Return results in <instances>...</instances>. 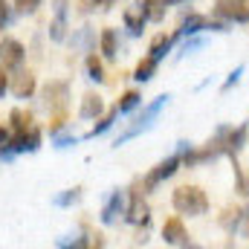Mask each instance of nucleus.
<instances>
[{
  "label": "nucleus",
  "mask_w": 249,
  "mask_h": 249,
  "mask_svg": "<svg viewBox=\"0 0 249 249\" xmlns=\"http://www.w3.org/2000/svg\"><path fill=\"white\" fill-rule=\"evenodd\" d=\"M67 145H75V136H55V148H67Z\"/></svg>",
  "instance_id": "30"
},
{
  "label": "nucleus",
  "mask_w": 249,
  "mask_h": 249,
  "mask_svg": "<svg viewBox=\"0 0 249 249\" xmlns=\"http://www.w3.org/2000/svg\"><path fill=\"white\" fill-rule=\"evenodd\" d=\"M124 212V194L122 191H113L110 194V200L105 203V209H102V220L110 226V223H116L119 220V214Z\"/></svg>",
  "instance_id": "11"
},
{
  "label": "nucleus",
  "mask_w": 249,
  "mask_h": 249,
  "mask_svg": "<svg viewBox=\"0 0 249 249\" xmlns=\"http://www.w3.org/2000/svg\"><path fill=\"white\" fill-rule=\"evenodd\" d=\"M168 99H171V96H168V93H165V96H160V99H157V102H151V105H148V107H145V110H142V113H139V116H136V122L130 124V127H127V130H124L122 136H119V139H116V142H113V145H122V142H127V139H133V136H139V133H142V130H148V127H151V124H154V119H157V116H160V110H162V107H165V105H168Z\"/></svg>",
  "instance_id": "2"
},
{
  "label": "nucleus",
  "mask_w": 249,
  "mask_h": 249,
  "mask_svg": "<svg viewBox=\"0 0 249 249\" xmlns=\"http://www.w3.org/2000/svg\"><path fill=\"white\" fill-rule=\"evenodd\" d=\"M0 145H12V133H9V127H3V124H0Z\"/></svg>",
  "instance_id": "31"
},
{
  "label": "nucleus",
  "mask_w": 249,
  "mask_h": 249,
  "mask_svg": "<svg viewBox=\"0 0 249 249\" xmlns=\"http://www.w3.org/2000/svg\"><path fill=\"white\" fill-rule=\"evenodd\" d=\"M50 38L53 41L67 38V0H55V20L50 23Z\"/></svg>",
  "instance_id": "9"
},
{
  "label": "nucleus",
  "mask_w": 249,
  "mask_h": 249,
  "mask_svg": "<svg viewBox=\"0 0 249 249\" xmlns=\"http://www.w3.org/2000/svg\"><path fill=\"white\" fill-rule=\"evenodd\" d=\"M102 110H105V102H102V96H96V93H87L84 96V102H81V119H96V116H102Z\"/></svg>",
  "instance_id": "14"
},
{
  "label": "nucleus",
  "mask_w": 249,
  "mask_h": 249,
  "mask_svg": "<svg viewBox=\"0 0 249 249\" xmlns=\"http://www.w3.org/2000/svg\"><path fill=\"white\" fill-rule=\"evenodd\" d=\"M180 162H183V157H180V154H174V157H168L165 162H160V165H157V168H154V171H151V174L145 177V188L151 191V188L160 186L162 180H168V177H171V174L177 171V165H180Z\"/></svg>",
  "instance_id": "5"
},
{
  "label": "nucleus",
  "mask_w": 249,
  "mask_h": 249,
  "mask_svg": "<svg viewBox=\"0 0 249 249\" xmlns=\"http://www.w3.org/2000/svg\"><path fill=\"white\" fill-rule=\"evenodd\" d=\"M23 64V47L15 38H3L0 41V67L3 70H15Z\"/></svg>",
  "instance_id": "4"
},
{
  "label": "nucleus",
  "mask_w": 249,
  "mask_h": 249,
  "mask_svg": "<svg viewBox=\"0 0 249 249\" xmlns=\"http://www.w3.org/2000/svg\"><path fill=\"white\" fill-rule=\"evenodd\" d=\"M6 90H9V78H6V75H3V70H0V96H3Z\"/></svg>",
  "instance_id": "32"
},
{
  "label": "nucleus",
  "mask_w": 249,
  "mask_h": 249,
  "mask_svg": "<svg viewBox=\"0 0 249 249\" xmlns=\"http://www.w3.org/2000/svg\"><path fill=\"white\" fill-rule=\"evenodd\" d=\"M78 197H81V188H72V191H67L61 197H55V203H58V206H70V203H75Z\"/></svg>",
  "instance_id": "26"
},
{
  "label": "nucleus",
  "mask_w": 249,
  "mask_h": 249,
  "mask_svg": "<svg viewBox=\"0 0 249 249\" xmlns=\"http://www.w3.org/2000/svg\"><path fill=\"white\" fill-rule=\"evenodd\" d=\"M206 18L203 15H188L186 20H183V26H180V35H194V32H200V29H206Z\"/></svg>",
  "instance_id": "17"
},
{
  "label": "nucleus",
  "mask_w": 249,
  "mask_h": 249,
  "mask_svg": "<svg viewBox=\"0 0 249 249\" xmlns=\"http://www.w3.org/2000/svg\"><path fill=\"white\" fill-rule=\"evenodd\" d=\"M9 119H12L15 133H23V130H29V113H23V110H12V113H9Z\"/></svg>",
  "instance_id": "21"
},
{
  "label": "nucleus",
  "mask_w": 249,
  "mask_h": 249,
  "mask_svg": "<svg viewBox=\"0 0 249 249\" xmlns=\"http://www.w3.org/2000/svg\"><path fill=\"white\" fill-rule=\"evenodd\" d=\"M244 142H247V124H241L238 130H232V127H229V136H226V151H229V154H235V151H241V148H244Z\"/></svg>",
  "instance_id": "15"
},
{
  "label": "nucleus",
  "mask_w": 249,
  "mask_h": 249,
  "mask_svg": "<svg viewBox=\"0 0 249 249\" xmlns=\"http://www.w3.org/2000/svg\"><path fill=\"white\" fill-rule=\"evenodd\" d=\"M87 72H90V78H93V81H105V70H102V61H99L96 55H90V58H87Z\"/></svg>",
  "instance_id": "23"
},
{
  "label": "nucleus",
  "mask_w": 249,
  "mask_h": 249,
  "mask_svg": "<svg viewBox=\"0 0 249 249\" xmlns=\"http://www.w3.org/2000/svg\"><path fill=\"white\" fill-rule=\"evenodd\" d=\"M136 105H139V93H133V90H127V93L122 96V102L116 105V110H119V113H127V110H133Z\"/></svg>",
  "instance_id": "22"
},
{
  "label": "nucleus",
  "mask_w": 249,
  "mask_h": 249,
  "mask_svg": "<svg viewBox=\"0 0 249 249\" xmlns=\"http://www.w3.org/2000/svg\"><path fill=\"white\" fill-rule=\"evenodd\" d=\"M116 113H119V110H113V113H107V116H105V119H99V124H96V127H93V130H90V133H87V136H90V139H93V136H99V133H105V130H107V127H110V124H113V116H116Z\"/></svg>",
  "instance_id": "24"
},
{
  "label": "nucleus",
  "mask_w": 249,
  "mask_h": 249,
  "mask_svg": "<svg viewBox=\"0 0 249 249\" xmlns=\"http://www.w3.org/2000/svg\"><path fill=\"white\" fill-rule=\"evenodd\" d=\"M12 93H15L18 99H29V96L35 93V75H32V72H18L15 81H12Z\"/></svg>",
  "instance_id": "13"
},
{
  "label": "nucleus",
  "mask_w": 249,
  "mask_h": 249,
  "mask_svg": "<svg viewBox=\"0 0 249 249\" xmlns=\"http://www.w3.org/2000/svg\"><path fill=\"white\" fill-rule=\"evenodd\" d=\"M162 238H165V244H171V247H186L188 244V232H186V226H183V220H180V217L165 220V226H162Z\"/></svg>",
  "instance_id": "6"
},
{
  "label": "nucleus",
  "mask_w": 249,
  "mask_h": 249,
  "mask_svg": "<svg viewBox=\"0 0 249 249\" xmlns=\"http://www.w3.org/2000/svg\"><path fill=\"white\" fill-rule=\"evenodd\" d=\"M67 99H70V87H67L64 81H50V84L44 87V99H41V105H44L50 113H55V110H64Z\"/></svg>",
  "instance_id": "3"
},
{
  "label": "nucleus",
  "mask_w": 249,
  "mask_h": 249,
  "mask_svg": "<svg viewBox=\"0 0 249 249\" xmlns=\"http://www.w3.org/2000/svg\"><path fill=\"white\" fill-rule=\"evenodd\" d=\"M145 20H148L145 6H127V9H124V26L130 29V35H142Z\"/></svg>",
  "instance_id": "10"
},
{
  "label": "nucleus",
  "mask_w": 249,
  "mask_h": 249,
  "mask_svg": "<svg viewBox=\"0 0 249 249\" xmlns=\"http://www.w3.org/2000/svg\"><path fill=\"white\" fill-rule=\"evenodd\" d=\"M238 232H241L244 238H249V209L244 212V217H241V226H238Z\"/></svg>",
  "instance_id": "29"
},
{
  "label": "nucleus",
  "mask_w": 249,
  "mask_h": 249,
  "mask_svg": "<svg viewBox=\"0 0 249 249\" xmlns=\"http://www.w3.org/2000/svg\"><path fill=\"white\" fill-rule=\"evenodd\" d=\"M171 44H174V38H168V35H157V38L151 41L148 53H151V55H154V58L160 61V58H162V55H165V53L171 50Z\"/></svg>",
  "instance_id": "16"
},
{
  "label": "nucleus",
  "mask_w": 249,
  "mask_h": 249,
  "mask_svg": "<svg viewBox=\"0 0 249 249\" xmlns=\"http://www.w3.org/2000/svg\"><path fill=\"white\" fill-rule=\"evenodd\" d=\"M174 209L180 214H188V217H197V214H206L209 209V197L206 191L197 186H180L174 191Z\"/></svg>",
  "instance_id": "1"
},
{
  "label": "nucleus",
  "mask_w": 249,
  "mask_h": 249,
  "mask_svg": "<svg viewBox=\"0 0 249 249\" xmlns=\"http://www.w3.org/2000/svg\"><path fill=\"white\" fill-rule=\"evenodd\" d=\"M9 20H12V9H9L6 0H0V26H6Z\"/></svg>",
  "instance_id": "28"
},
{
  "label": "nucleus",
  "mask_w": 249,
  "mask_h": 249,
  "mask_svg": "<svg viewBox=\"0 0 249 249\" xmlns=\"http://www.w3.org/2000/svg\"><path fill=\"white\" fill-rule=\"evenodd\" d=\"M241 72H244V70H241V67H238V70H235V72H232V78H229V81H226V87H232V84H235V81H238V78H241Z\"/></svg>",
  "instance_id": "33"
},
{
  "label": "nucleus",
  "mask_w": 249,
  "mask_h": 249,
  "mask_svg": "<svg viewBox=\"0 0 249 249\" xmlns=\"http://www.w3.org/2000/svg\"><path fill=\"white\" fill-rule=\"evenodd\" d=\"M12 3H15V9L23 12V15H32V12L41 6V0H12Z\"/></svg>",
  "instance_id": "25"
},
{
  "label": "nucleus",
  "mask_w": 249,
  "mask_h": 249,
  "mask_svg": "<svg viewBox=\"0 0 249 249\" xmlns=\"http://www.w3.org/2000/svg\"><path fill=\"white\" fill-rule=\"evenodd\" d=\"M217 15L229 20H249V3L247 0H217Z\"/></svg>",
  "instance_id": "7"
},
{
  "label": "nucleus",
  "mask_w": 249,
  "mask_h": 249,
  "mask_svg": "<svg viewBox=\"0 0 249 249\" xmlns=\"http://www.w3.org/2000/svg\"><path fill=\"white\" fill-rule=\"evenodd\" d=\"M154 70H157V58L154 55H148L145 61H139V67H136V81H151L154 78Z\"/></svg>",
  "instance_id": "18"
},
{
  "label": "nucleus",
  "mask_w": 249,
  "mask_h": 249,
  "mask_svg": "<svg viewBox=\"0 0 249 249\" xmlns=\"http://www.w3.org/2000/svg\"><path fill=\"white\" fill-rule=\"evenodd\" d=\"M102 53L107 58H116V32L113 29H105L102 32Z\"/></svg>",
  "instance_id": "20"
},
{
  "label": "nucleus",
  "mask_w": 249,
  "mask_h": 249,
  "mask_svg": "<svg viewBox=\"0 0 249 249\" xmlns=\"http://www.w3.org/2000/svg\"><path fill=\"white\" fill-rule=\"evenodd\" d=\"M41 148V130L38 127H29V130H23V133H15V139H12V151H38Z\"/></svg>",
  "instance_id": "8"
},
{
  "label": "nucleus",
  "mask_w": 249,
  "mask_h": 249,
  "mask_svg": "<svg viewBox=\"0 0 249 249\" xmlns=\"http://www.w3.org/2000/svg\"><path fill=\"white\" fill-rule=\"evenodd\" d=\"M235 174H238V188H241V194H249V180L244 177V171H241L238 162H235Z\"/></svg>",
  "instance_id": "27"
},
{
  "label": "nucleus",
  "mask_w": 249,
  "mask_h": 249,
  "mask_svg": "<svg viewBox=\"0 0 249 249\" xmlns=\"http://www.w3.org/2000/svg\"><path fill=\"white\" fill-rule=\"evenodd\" d=\"M127 220H130L133 226H145V223H148V203L142 200V194H133V197H130Z\"/></svg>",
  "instance_id": "12"
},
{
  "label": "nucleus",
  "mask_w": 249,
  "mask_h": 249,
  "mask_svg": "<svg viewBox=\"0 0 249 249\" xmlns=\"http://www.w3.org/2000/svg\"><path fill=\"white\" fill-rule=\"evenodd\" d=\"M241 217H244V212H241V209H226V212H223V217H220V223H223V229L235 232V229L241 226Z\"/></svg>",
  "instance_id": "19"
}]
</instances>
